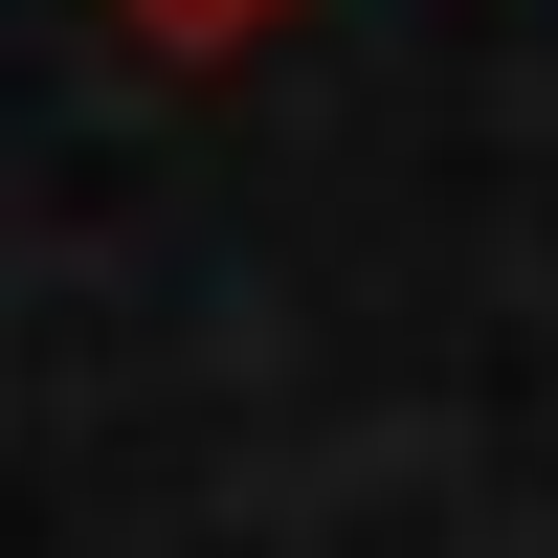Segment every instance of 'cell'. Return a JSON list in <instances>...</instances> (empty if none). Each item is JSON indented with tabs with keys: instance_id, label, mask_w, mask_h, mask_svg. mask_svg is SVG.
Instances as JSON below:
<instances>
[{
	"instance_id": "1",
	"label": "cell",
	"mask_w": 558,
	"mask_h": 558,
	"mask_svg": "<svg viewBox=\"0 0 558 558\" xmlns=\"http://www.w3.org/2000/svg\"><path fill=\"white\" fill-rule=\"evenodd\" d=\"M112 23H157V45H246L268 0H112Z\"/></svg>"
}]
</instances>
